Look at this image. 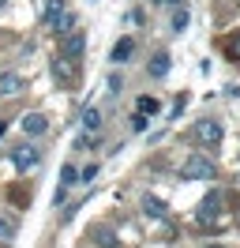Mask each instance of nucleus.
<instances>
[{
  "label": "nucleus",
  "mask_w": 240,
  "mask_h": 248,
  "mask_svg": "<svg viewBox=\"0 0 240 248\" xmlns=\"http://www.w3.org/2000/svg\"><path fill=\"white\" fill-rule=\"evenodd\" d=\"M42 23L57 34V38H64V34L75 31V12H68V4H64V0H45Z\"/></svg>",
  "instance_id": "obj_1"
},
{
  "label": "nucleus",
  "mask_w": 240,
  "mask_h": 248,
  "mask_svg": "<svg viewBox=\"0 0 240 248\" xmlns=\"http://www.w3.org/2000/svg\"><path fill=\"white\" fill-rule=\"evenodd\" d=\"M180 177H184V181H210V177H214V162L203 158V155H192L188 162H184Z\"/></svg>",
  "instance_id": "obj_2"
},
{
  "label": "nucleus",
  "mask_w": 240,
  "mask_h": 248,
  "mask_svg": "<svg viewBox=\"0 0 240 248\" xmlns=\"http://www.w3.org/2000/svg\"><path fill=\"white\" fill-rule=\"evenodd\" d=\"M83 53H87V34H83V31H72V34H64V38H60V57L79 61Z\"/></svg>",
  "instance_id": "obj_3"
},
{
  "label": "nucleus",
  "mask_w": 240,
  "mask_h": 248,
  "mask_svg": "<svg viewBox=\"0 0 240 248\" xmlns=\"http://www.w3.org/2000/svg\"><path fill=\"white\" fill-rule=\"evenodd\" d=\"M12 162H15V170H34V166H38V162H42V155H38V151H34V147H30V143H19V147H15L12 151Z\"/></svg>",
  "instance_id": "obj_4"
},
{
  "label": "nucleus",
  "mask_w": 240,
  "mask_h": 248,
  "mask_svg": "<svg viewBox=\"0 0 240 248\" xmlns=\"http://www.w3.org/2000/svg\"><path fill=\"white\" fill-rule=\"evenodd\" d=\"M49 72H53V79L64 83V87H72V83H75V61H68V57H53Z\"/></svg>",
  "instance_id": "obj_5"
},
{
  "label": "nucleus",
  "mask_w": 240,
  "mask_h": 248,
  "mask_svg": "<svg viewBox=\"0 0 240 248\" xmlns=\"http://www.w3.org/2000/svg\"><path fill=\"white\" fill-rule=\"evenodd\" d=\"M195 136H199V143H207V147H218V143H222V124L218 121H199L195 124Z\"/></svg>",
  "instance_id": "obj_6"
},
{
  "label": "nucleus",
  "mask_w": 240,
  "mask_h": 248,
  "mask_svg": "<svg viewBox=\"0 0 240 248\" xmlns=\"http://www.w3.org/2000/svg\"><path fill=\"white\" fill-rule=\"evenodd\" d=\"M218 211H222V196H218V192H210L207 200L199 203V222H210V218H218Z\"/></svg>",
  "instance_id": "obj_7"
},
{
  "label": "nucleus",
  "mask_w": 240,
  "mask_h": 248,
  "mask_svg": "<svg viewBox=\"0 0 240 248\" xmlns=\"http://www.w3.org/2000/svg\"><path fill=\"white\" fill-rule=\"evenodd\" d=\"M23 132H27V136H45V132H49V121H45L42 113H27V117H23Z\"/></svg>",
  "instance_id": "obj_8"
},
{
  "label": "nucleus",
  "mask_w": 240,
  "mask_h": 248,
  "mask_svg": "<svg viewBox=\"0 0 240 248\" xmlns=\"http://www.w3.org/2000/svg\"><path fill=\"white\" fill-rule=\"evenodd\" d=\"M19 91H23V79L15 76V72L0 76V94H4V98H12V94H19Z\"/></svg>",
  "instance_id": "obj_9"
},
{
  "label": "nucleus",
  "mask_w": 240,
  "mask_h": 248,
  "mask_svg": "<svg viewBox=\"0 0 240 248\" xmlns=\"http://www.w3.org/2000/svg\"><path fill=\"white\" fill-rule=\"evenodd\" d=\"M132 53H135V42L132 38H120L117 46H113V61L124 64V61H132Z\"/></svg>",
  "instance_id": "obj_10"
},
{
  "label": "nucleus",
  "mask_w": 240,
  "mask_h": 248,
  "mask_svg": "<svg viewBox=\"0 0 240 248\" xmlns=\"http://www.w3.org/2000/svg\"><path fill=\"white\" fill-rule=\"evenodd\" d=\"M147 72H150L154 79H162L165 72H169V53H154V61L147 64Z\"/></svg>",
  "instance_id": "obj_11"
},
{
  "label": "nucleus",
  "mask_w": 240,
  "mask_h": 248,
  "mask_svg": "<svg viewBox=\"0 0 240 248\" xmlns=\"http://www.w3.org/2000/svg\"><path fill=\"white\" fill-rule=\"evenodd\" d=\"M98 128H102V109H94V106H90L87 113H83V132H90V136H94Z\"/></svg>",
  "instance_id": "obj_12"
},
{
  "label": "nucleus",
  "mask_w": 240,
  "mask_h": 248,
  "mask_svg": "<svg viewBox=\"0 0 240 248\" xmlns=\"http://www.w3.org/2000/svg\"><path fill=\"white\" fill-rule=\"evenodd\" d=\"M143 211H147L150 218H165V203L158 200V196H143Z\"/></svg>",
  "instance_id": "obj_13"
},
{
  "label": "nucleus",
  "mask_w": 240,
  "mask_h": 248,
  "mask_svg": "<svg viewBox=\"0 0 240 248\" xmlns=\"http://www.w3.org/2000/svg\"><path fill=\"white\" fill-rule=\"evenodd\" d=\"M8 241H15V222L8 215H0V245H8Z\"/></svg>",
  "instance_id": "obj_14"
},
{
  "label": "nucleus",
  "mask_w": 240,
  "mask_h": 248,
  "mask_svg": "<svg viewBox=\"0 0 240 248\" xmlns=\"http://www.w3.org/2000/svg\"><path fill=\"white\" fill-rule=\"evenodd\" d=\"M75 181H79V173H75V166H64V170H60V196H64V192H68V188H72Z\"/></svg>",
  "instance_id": "obj_15"
},
{
  "label": "nucleus",
  "mask_w": 240,
  "mask_h": 248,
  "mask_svg": "<svg viewBox=\"0 0 240 248\" xmlns=\"http://www.w3.org/2000/svg\"><path fill=\"white\" fill-rule=\"evenodd\" d=\"M173 31H177V34L188 31V8H177V16H173Z\"/></svg>",
  "instance_id": "obj_16"
},
{
  "label": "nucleus",
  "mask_w": 240,
  "mask_h": 248,
  "mask_svg": "<svg viewBox=\"0 0 240 248\" xmlns=\"http://www.w3.org/2000/svg\"><path fill=\"white\" fill-rule=\"evenodd\" d=\"M158 98H150V94H143V98H139V113H158Z\"/></svg>",
  "instance_id": "obj_17"
},
{
  "label": "nucleus",
  "mask_w": 240,
  "mask_h": 248,
  "mask_svg": "<svg viewBox=\"0 0 240 248\" xmlns=\"http://www.w3.org/2000/svg\"><path fill=\"white\" fill-rule=\"evenodd\" d=\"M94 237H98V245H102V248H117V237H113L109 230H98Z\"/></svg>",
  "instance_id": "obj_18"
},
{
  "label": "nucleus",
  "mask_w": 240,
  "mask_h": 248,
  "mask_svg": "<svg viewBox=\"0 0 240 248\" xmlns=\"http://www.w3.org/2000/svg\"><path fill=\"white\" fill-rule=\"evenodd\" d=\"M229 57H237V61H240V34L233 38V42H229Z\"/></svg>",
  "instance_id": "obj_19"
},
{
  "label": "nucleus",
  "mask_w": 240,
  "mask_h": 248,
  "mask_svg": "<svg viewBox=\"0 0 240 248\" xmlns=\"http://www.w3.org/2000/svg\"><path fill=\"white\" fill-rule=\"evenodd\" d=\"M158 4H180V0H158Z\"/></svg>",
  "instance_id": "obj_20"
},
{
  "label": "nucleus",
  "mask_w": 240,
  "mask_h": 248,
  "mask_svg": "<svg viewBox=\"0 0 240 248\" xmlns=\"http://www.w3.org/2000/svg\"><path fill=\"white\" fill-rule=\"evenodd\" d=\"M4 128H8V124H4V121H0V136H4Z\"/></svg>",
  "instance_id": "obj_21"
},
{
  "label": "nucleus",
  "mask_w": 240,
  "mask_h": 248,
  "mask_svg": "<svg viewBox=\"0 0 240 248\" xmlns=\"http://www.w3.org/2000/svg\"><path fill=\"white\" fill-rule=\"evenodd\" d=\"M207 248H225V245H207Z\"/></svg>",
  "instance_id": "obj_22"
},
{
  "label": "nucleus",
  "mask_w": 240,
  "mask_h": 248,
  "mask_svg": "<svg viewBox=\"0 0 240 248\" xmlns=\"http://www.w3.org/2000/svg\"><path fill=\"white\" fill-rule=\"evenodd\" d=\"M0 8H4V0H0Z\"/></svg>",
  "instance_id": "obj_23"
}]
</instances>
